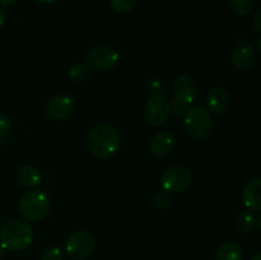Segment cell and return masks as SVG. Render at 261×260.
I'll list each match as a JSON object with an SVG mask.
<instances>
[{"mask_svg":"<svg viewBox=\"0 0 261 260\" xmlns=\"http://www.w3.org/2000/svg\"><path fill=\"white\" fill-rule=\"evenodd\" d=\"M87 145L94 157L106 160L112 157L119 149L120 134L112 125H97L89 133Z\"/></svg>","mask_w":261,"mask_h":260,"instance_id":"obj_1","label":"cell"},{"mask_svg":"<svg viewBox=\"0 0 261 260\" xmlns=\"http://www.w3.org/2000/svg\"><path fill=\"white\" fill-rule=\"evenodd\" d=\"M35 240V231L27 222L13 219L0 228V244L9 251H20L31 246Z\"/></svg>","mask_w":261,"mask_h":260,"instance_id":"obj_2","label":"cell"},{"mask_svg":"<svg viewBox=\"0 0 261 260\" xmlns=\"http://www.w3.org/2000/svg\"><path fill=\"white\" fill-rule=\"evenodd\" d=\"M50 199L43 190L28 191L20 198L18 211L28 222H38L46 218L50 212Z\"/></svg>","mask_w":261,"mask_h":260,"instance_id":"obj_3","label":"cell"},{"mask_svg":"<svg viewBox=\"0 0 261 260\" xmlns=\"http://www.w3.org/2000/svg\"><path fill=\"white\" fill-rule=\"evenodd\" d=\"M185 130L193 139L201 140L209 137L213 129V120L205 109L199 106L189 107L184 115Z\"/></svg>","mask_w":261,"mask_h":260,"instance_id":"obj_4","label":"cell"},{"mask_svg":"<svg viewBox=\"0 0 261 260\" xmlns=\"http://www.w3.org/2000/svg\"><path fill=\"white\" fill-rule=\"evenodd\" d=\"M96 249V237L88 231H76L65 242V251L74 260H83L91 256Z\"/></svg>","mask_w":261,"mask_h":260,"instance_id":"obj_5","label":"cell"},{"mask_svg":"<svg viewBox=\"0 0 261 260\" xmlns=\"http://www.w3.org/2000/svg\"><path fill=\"white\" fill-rule=\"evenodd\" d=\"M171 115V102L167 96L160 93L153 94L144 107V119L152 126L166 124Z\"/></svg>","mask_w":261,"mask_h":260,"instance_id":"obj_6","label":"cell"},{"mask_svg":"<svg viewBox=\"0 0 261 260\" xmlns=\"http://www.w3.org/2000/svg\"><path fill=\"white\" fill-rule=\"evenodd\" d=\"M119 61V54L114 47L107 45H97L87 53V64L97 71H107Z\"/></svg>","mask_w":261,"mask_h":260,"instance_id":"obj_7","label":"cell"},{"mask_svg":"<svg viewBox=\"0 0 261 260\" xmlns=\"http://www.w3.org/2000/svg\"><path fill=\"white\" fill-rule=\"evenodd\" d=\"M191 184V173L188 168L181 166H173L168 168L161 176V186L163 191L177 194L186 190Z\"/></svg>","mask_w":261,"mask_h":260,"instance_id":"obj_8","label":"cell"},{"mask_svg":"<svg viewBox=\"0 0 261 260\" xmlns=\"http://www.w3.org/2000/svg\"><path fill=\"white\" fill-rule=\"evenodd\" d=\"M74 110V102L71 97L65 96V94H60L56 96L46 105L45 114L53 121H61L69 117V115L73 112Z\"/></svg>","mask_w":261,"mask_h":260,"instance_id":"obj_9","label":"cell"},{"mask_svg":"<svg viewBox=\"0 0 261 260\" xmlns=\"http://www.w3.org/2000/svg\"><path fill=\"white\" fill-rule=\"evenodd\" d=\"M198 94L196 82L189 75H181L173 84V96L176 101L182 105L193 103Z\"/></svg>","mask_w":261,"mask_h":260,"instance_id":"obj_10","label":"cell"},{"mask_svg":"<svg viewBox=\"0 0 261 260\" xmlns=\"http://www.w3.org/2000/svg\"><path fill=\"white\" fill-rule=\"evenodd\" d=\"M175 147V138L168 132H160L152 137L149 142V150L157 157H165L172 152Z\"/></svg>","mask_w":261,"mask_h":260,"instance_id":"obj_11","label":"cell"},{"mask_svg":"<svg viewBox=\"0 0 261 260\" xmlns=\"http://www.w3.org/2000/svg\"><path fill=\"white\" fill-rule=\"evenodd\" d=\"M206 103H208L209 110L213 114L221 115L228 110L229 106V94L222 87H214L209 91L206 96Z\"/></svg>","mask_w":261,"mask_h":260,"instance_id":"obj_12","label":"cell"},{"mask_svg":"<svg viewBox=\"0 0 261 260\" xmlns=\"http://www.w3.org/2000/svg\"><path fill=\"white\" fill-rule=\"evenodd\" d=\"M242 200L250 211H261V177L254 178L245 186L242 191Z\"/></svg>","mask_w":261,"mask_h":260,"instance_id":"obj_13","label":"cell"},{"mask_svg":"<svg viewBox=\"0 0 261 260\" xmlns=\"http://www.w3.org/2000/svg\"><path fill=\"white\" fill-rule=\"evenodd\" d=\"M255 48L251 45H240L232 53V64L239 70H246L255 63Z\"/></svg>","mask_w":261,"mask_h":260,"instance_id":"obj_14","label":"cell"},{"mask_svg":"<svg viewBox=\"0 0 261 260\" xmlns=\"http://www.w3.org/2000/svg\"><path fill=\"white\" fill-rule=\"evenodd\" d=\"M17 181L22 186L27 189H35L41 184V173L36 167L31 165H24L18 168L17 171Z\"/></svg>","mask_w":261,"mask_h":260,"instance_id":"obj_15","label":"cell"},{"mask_svg":"<svg viewBox=\"0 0 261 260\" xmlns=\"http://www.w3.org/2000/svg\"><path fill=\"white\" fill-rule=\"evenodd\" d=\"M244 250L236 242H224L216 252V260H242Z\"/></svg>","mask_w":261,"mask_h":260,"instance_id":"obj_16","label":"cell"},{"mask_svg":"<svg viewBox=\"0 0 261 260\" xmlns=\"http://www.w3.org/2000/svg\"><path fill=\"white\" fill-rule=\"evenodd\" d=\"M257 223V218L255 216L254 211H242L237 214L236 221H234V226H236L237 231L241 232V233H249L252 229L255 228Z\"/></svg>","mask_w":261,"mask_h":260,"instance_id":"obj_17","label":"cell"},{"mask_svg":"<svg viewBox=\"0 0 261 260\" xmlns=\"http://www.w3.org/2000/svg\"><path fill=\"white\" fill-rule=\"evenodd\" d=\"M231 5L239 15H249L256 8V0H231Z\"/></svg>","mask_w":261,"mask_h":260,"instance_id":"obj_18","label":"cell"},{"mask_svg":"<svg viewBox=\"0 0 261 260\" xmlns=\"http://www.w3.org/2000/svg\"><path fill=\"white\" fill-rule=\"evenodd\" d=\"M89 65L84 63H78L70 69V78L74 82H84L89 76Z\"/></svg>","mask_w":261,"mask_h":260,"instance_id":"obj_19","label":"cell"},{"mask_svg":"<svg viewBox=\"0 0 261 260\" xmlns=\"http://www.w3.org/2000/svg\"><path fill=\"white\" fill-rule=\"evenodd\" d=\"M138 0H110V5L117 13H127L137 5Z\"/></svg>","mask_w":261,"mask_h":260,"instance_id":"obj_20","label":"cell"},{"mask_svg":"<svg viewBox=\"0 0 261 260\" xmlns=\"http://www.w3.org/2000/svg\"><path fill=\"white\" fill-rule=\"evenodd\" d=\"M41 260H63V252L59 247L51 246L42 251Z\"/></svg>","mask_w":261,"mask_h":260,"instance_id":"obj_21","label":"cell"},{"mask_svg":"<svg viewBox=\"0 0 261 260\" xmlns=\"http://www.w3.org/2000/svg\"><path fill=\"white\" fill-rule=\"evenodd\" d=\"M12 130V122L10 119L5 115H0V145H2L3 138L8 135Z\"/></svg>","mask_w":261,"mask_h":260,"instance_id":"obj_22","label":"cell"},{"mask_svg":"<svg viewBox=\"0 0 261 260\" xmlns=\"http://www.w3.org/2000/svg\"><path fill=\"white\" fill-rule=\"evenodd\" d=\"M170 201H171L170 196H168V194L165 191V193H160L157 196H155L154 205L155 208L162 211V209H166L168 205H170Z\"/></svg>","mask_w":261,"mask_h":260,"instance_id":"obj_23","label":"cell"},{"mask_svg":"<svg viewBox=\"0 0 261 260\" xmlns=\"http://www.w3.org/2000/svg\"><path fill=\"white\" fill-rule=\"evenodd\" d=\"M252 25H254V30L256 31V32H261V8L255 13Z\"/></svg>","mask_w":261,"mask_h":260,"instance_id":"obj_24","label":"cell"},{"mask_svg":"<svg viewBox=\"0 0 261 260\" xmlns=\"http://www.w3.org/2000/svg\"><path fill=\"white\" fill-rule=\"evenodd\" d=\"M162 83H161L160 81H153L152 83H150V86H149V91H152V92H157V91H162Z\"/></svg>","mask_w":261,"mask_h":260,"instance_id":"obj_25","label":"cell"},{"mask_svg":"<svg viewBox=\"0 0 261 260\" xmlns=\"http://www.w3.org/2000/svg\"><path fill=\"white\" fill-rule=\"evenodd\" d=\"M15 3V0H0V7L8 8L10 5H13Z\"/></svg>","mask_w":261,"mask_h":260,"instance_id":"obj_26","label":"cell"},{"mask_svg":"<svg viewBox=\"0 0 261 260\" xmlns=\"http://www.w3.org/2000/svg\"><path fill=\"white\" fill-rule=\"evenodd\" d=\"M4 20H5V15L4 13H3V10L0 9V28H2L3 24H4Z\"/></svg>","mask_w":261,"mask_h":260,"instance_id":"obj_27","label":"cell"},{"mask_svg":"<svg viewBox=\"0 0 261 260\" xmlns=\"http://www.w3.org/2000/svg\"><path fill=\"white\" fill-rule=\"evenodd\" d=\"M4 254H5V249L2 246V244H0V260L4 257Z\"/></svg>","mask_w":261,"mask_h":260,"instance_id":"obj_28","label":"cell"},{"mask_svg":"<svg viewBox=\"0 0 261 260\" xmlns=\"http://www.w3.org/2000/svg\"><path fill=\"white\" fill-rule=\"evenodd\" d=\"M256 45H257V50H259V53H260V55H261V36H260L259 38H257Z\"/></svg>","mask_w":261,"mask_h":260,"instance_id":"obj_29","label":"cell"},{"mask_svg":"<svg viewBox=\"0 0 261 260\" xmlns=\"http://www.w3.org/2000/svg\"><path fill=\"white\" fill-rule=\"evenodd\" d=\"M38 3H41V4H50V3H53L54 0H37Z\"/></svg>","mask_w":261,"mask_h":260,"instance_id":"obj_30","label":"cell"},{"mask_svg":"<svg viewBox=\"0 0 261 260\" xmlns=\"http://www.w3.org/2000/svg\"><path fill=\"white\" fill-rule=\"evenodd\" d=\"M250 260H261V252H259V254H256V255H255V256H252Z\"/></svg>","mask_w":261,"mask_h":260,"instance_id":"obj_31","label":"cell"},{"mask_svg":"<svg viewBox=\"0 0 261 260\" xmlns=\"http://www.w3.org/2000/svg\"><path fill=\"white\" fill-rule=\"evenodd\" d=\"M257 224H259V228H260V231H261V216L259 217V221H257Z\"/></svg>","mask_w":261,"mask_h":260,"instance_id":"obj_32","label":"cell"}]
</instances>
